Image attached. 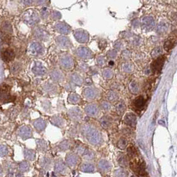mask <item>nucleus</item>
<instances>
[{
    "label": "nucleus",
    "instance_id": "nucleus-1",
    "mask_svg": "<svg viewBox=\"0 0 177 177\" xmlns=\"http://www.w3.org/2000/svg\"><path fill=\"white\" fill-rule=\"evenodd\" d=\"M129 161H130V166L134 172H136L140 175L145 174V170L143 163L142 162L140 156L138 155L135 149L133 147L129 148L128 150Z\"/></svg>",
    "mask_w": 177,
    "mask_h": 177
},
{
    "label": "nucleus",
    "instance_id": "nucleus-2",
    "mask_svg": "<svg viewBox=\"0 0 177 177\" xmlns=\"http://www.w3.org/2000/svg\"><path fill=\"white\" fill-rule=\"evenodd\" d=\"M85 134H86L87 138L91 142V143L97 144L99 143L101 140L100 134L95 129H94L91 126L87 125L84 128Z\"/></svg>",
    "mask_w": 177,
    "mask_h": 177
},
{
    "label": "nucleus",
    "instance_id": "nucleus-3",
    "mask_svg": "<svg viewBox=\"0 0 177 177\" xmlns=\"http://www.w3.org/2000/svg\"><path fill=\"white\" fill-rule=\"evenodd\" d=\"M23 19L25 23L28 26H34L39 21V17L36 11L29 9L23 14Z\"/></svg>",
    "mask_w": 177,
    "mask_h": 177
},
{
    "label": "nucleus",
    "instance_id": "nucleus-4",
    "mask_svg": "<svg viewBox=\"0 0 177 177\" xmlns=\"http://www.w3.org/2000/svg\"><path fill=\"white\" fill-rule=\"evenodd\" d=\"M73 36L76 40L81 43H85L89 41L88 32L82 29H78L73 32Z\"/></svg>",
    "mask_w": 177,
    "mask_h": 177
},
{
    "label": "nucleus",
    "instance_id": "nucleus-5",
    "mask_svg": "<svg viewBox=\"0 0 177 177\" xmlns=\"http://www.w3.org/2000/svg\"><path fill=\"white\" fill-rule=\"evenodd\" d=\"M73 59L69 55H63L59 59V64L64 69L69 70L73 66Z\"/></svg>",
    "mask_w": 177,
    "mask_h": 177
},
{
    "label": "nucleus",
    "instance_id": "nucleus-6",
    "mask_svg": "<svg viewBox=\"0 0 177 177\" xmlns=\"http://www.w3.org/2000/svg\"><path fill=\"white\" fill-rule=\"evenodd\" d=\"M76 55L81 59H89L93 57L92 51L86 47H79L76 49Z\"/></svg>",
    "mask_w": 177,
    "mask_h": 177
},
{
    "label": "nucleus",
    "instance_id": "nucleus-7",
    "mask_svg": "<svg viewBox=\"0 0 177 177\" xmlns=\"http://www.w3.org/2000/svg\"><path fill=\"white\" fill-rule=\"evenodd\" d=\"M55 41L57 45L62 49H69L72 46L71 42L68 37L64 36H58L55 39Z\"/></svg>",
    "mask_w": 177,
    "mask_h": 177
},
{
    "label": "nucleus",
    "instance_id": "nucleus-8",
    "mask_svg": "<svg viewBox=\"0 0 177 177\" xmlns=\"http://www.w3.org/2000/svg\"><path fill=\"white\" fill-rule=\"evenodd\" d=\"M55 29L57 32L63 35L70 33L71 30L70 26L63 21H58L55 24Z\"/></svg>",
    "mask_w": 177,
    "mask_h": 177
},
{
    "label": "nucleus",
    "instance_id": "nucleus-9",
    "mask_svg": "<svg viewBox=\"0 0 177 177\" xmlns=\"http://www.w3.org/2000/svg\"><path fill=\"white\" fill-rule=\"evenodd\" d=\"M154 26H155V22L153 17L146 16L142 19V27L144 30L151 31L154 28Z\"/></svg>",
    "mask_w": 177,
    "mask_h": 177
},
{
    "label": "nucleus",
    "instance_id": "nucleus-10",
    "mask_svg": "<svg viewBox=\"0 0 177 177\" xmlns=\"http://www.w3.org/2000/svg\"><path fill=\"white\" fill-rule=\"evenodd\" d=\"M68 115L71 120L78 121L81 120L83 117V113H82L81 109L78 107H73L69 110Z\"/></svg>",
    "mask_w": 177,
    "mask_h": 177
},
{
    "label": "nucleus",
    "instance_id": "nucleus-11",
    "mask_svg": "<svg viewBox=\"0 0 177 177\" xmlns=\"http://www.w3.org/2000/svg\"><path fill=\"white\" fill-rule=\"evenodd\" d=\"M43 47L37 42H33L29 47V51L33 55H39L43 54Z\"/></svg>",
    "mask_w": 177,
    "mask_h": 177
},
{
    "label": "nucleus",
    "instance_id": "nucleus-12",
    "mask_svg": "<svg viewBox=\"0 0 177 177\" xmlns=\"http://www.w3.org/2000/svg\"><path fill=\"white\" fill-rule=\"evenodd\" d=\"M85 112L87 114H88L89 116L95 117L99 114V110L98 107L96 104H88L85 108Z\"/></svg>",
    "mask_w": 177,
    "mask_h": 177
},
{
    "label": "nucleus",
    "instance_id": "nucleus-13",
    "mask_svg": "<svg viewBox=\"0 0 177 177\" xmlns=\"http://www.w3.org/2000/svg\"><path fill=\"white\" fill-rule=\"evenodd\" d=\"M164 63V57H157L156 59L154 61L151 65V69L153 72H158L160 71Z\"/></svg>",
    "mask_w": 177,
    "mask_h": 177
},
{
    "label": "nucleus",
    "instance_id": "nucleus-14",
    "mask_svg": "<svg viewBox=\"0 0 177 177\" xmlns=\"http://www.w3.org/2000/svg\"><path fill=\"white\" fill-rule=\"evenodd\" d=\"M32 71L37 75H44L47 73V69L41 63H37L32 69Z\"/></svg>",
    "mask_w": 177,
    "mask_h": 177
},
{
    "label": "nucleus",
    "instance_id": "nucleus-15",
    "mask_svg": "<svg viewBox=\"0 0 177 177\" xmlns=\"http://www.w3.org/2000/svg\"><path fill=\"white\" fill-rule=\"evenodd\" d=\"M15 57V53L11 49H5L1 52V58L4 61H11L14 60Z\"/></svg>",
    "mask_w": 177,
    "mask_h": 177
},
{
    "label": "nucleus",
    "instance_id": "nucleus-16",
    "mask_svg": "<svg viewBox=\"0 0 177 177\" xmlns=\"http://www.w3.org/2000/svg\"><path fill=\"white\" fill-rule=\"evenodd\" d=\"M83 95L87 99H95L97 96V91L92 87H88L86 88L83 91Z\"/></svg>",
    "mask_w": 177,
    "mask_h": 177
},
{
    "label": "nucleus",
    "instance_id": "nucleus-17",
    "mask_svg": "<svg viewBox=\"0 0 177 177\" xmlns=\"http://www.w3.org/2000/svg\"><path fill=\"white\" fill-rule=\"evenodd\" d=\"M169 28V23L166 21H161L156 26V32L159 34L165 33Z\"/></svg>",
    "mask_w": 177,
    "mask_h": 177
},
{
    "label": "nucleus",
    "instance_id": "nucleus-18",
    "mask_svg": "<svg viewBox=\"0 0 177 177\" xmlns=\"http://www.w3.org/2000/svg\"><path fill=\"white\" fill-rule=\"evenodd\" d=\"M124 122L128 125L133 127L136 123V117L133 113H127L124 116Z\"/></svg>",
    "mask_w": 177,
    "mask_h": 177
},
{
    "label": "nucleus",
    "instance_id": "nucleus-19",
    "mask_svg": "<svg viewBox=\"0 0 177 177\" xmlns=\"http://www.w3.org/2000/svg\"><path fill=\"white\" fill-rule=\"evenodd\" d=\"M69 79H70L71 83H73L79 86L81 85L83 83V78H82V77L80 75L77 73H71L70 75H69Z\"/></svg>",
    "mask_w": 177,
    "mask_h": 177
},
{
    "label": "nucleus",
    "instance_id": "nucleus-20",
    "mask_svg": "<svg viewBox=\"0 0 177 177\" xmlns=\"http://www.w3.org/2000/svg\"><path fill=\"white\" fill-rule=\"evenodd\" d=\"M34 35L37 39H41V40L46 39L49 37L48 33L43 28H41V27H38L35 30Z\"/></svg>",
    "mask_w": 177,
    "mask_h": 177
},
{
    "label": "nucleus",
    "instance_id": "nucleus-21",
    "mask_svg": "<svg viewBox=\"0 0 177 177\" xmlns=\"http://www.w3.org/2000/svg\"><path fill=\"white\" fill-rule=\"evenodd\" d=\"M51 79L56 82H61L64 79L63 74L59 70H53L50 74Z\"/></svg>",
    "mask_w": 177,
    "mask_h": 177
},
{
    "label": "nucleus",
    "instance_id": "nucleus-22",
    "mask_svg": "<svg viewBox=\"0 0 177 177\" xmlns=\"http://www.w3.org/2000/svg\"><path fill=\"white\" fill-rule=\"evenodd\" d=\"M133 104L137 109H142L145 104V99L143 96H139L134 99Z\"/></svg>",
    "mask_w": 177,
    "mask_h": 177
},
{
    "label": "nucleus",
    "instance_id": "nucleus-23",
    "mask_svg": "<svg viewBox=\"0 0 177 177\" xmlns=\"http://www.w3.org/2000/svg\"><path fill=\"white\" fill-rule=\"evenodd\" d=\"M129 89L131 93L133 94H137L139 92V91H140L139 84L136 81H132L131 83H129Z\"/></svg>",
    "mask_w": 177,
    "mask_h": 177
},
{
    "label": "nucleus",
    "instance_id": "nucleus-24",
    "mask_svg": "<svg viewBox=\"0 0 177 177\" xmlns=\"http://www.w3.org/2000/svg\"><path fill=\"white\" fill-rule=\"evenodd\" d=\"M119 98L118 93L115 91H110L107 94V99L109 102H114L117 101Z\"/></svg>",
    "mask_w": 177,
    "mask_h": 177
},
{
    "label": "nucleus",
    "instance_id": "nucleus-25",
    "mask_svg": "<svg viewBox=\"0 0 177 177\" xmlns=\"http://www.w3.org/2000/svg\"><path fill=\"white\" fill-rule=\"evenodd\" d=\"M51 121L52 123L59 127H61L64 124V120L61 116H59V115L53 116L52 117Z\"/></svg>",
    "mask_w": 177,
    "mask_h": 177
},
{
    "label": "nucleus",
    "instance_id": "nucleus-26",
    "mask_svg": "<svg viewBox=\"0 0 177 177\" xmlns=\"http://www.w3.org/2000/svg\"><path fill=\"white\" fill-rule=\"evenodd\" d=\"M33 124H34L35 127H36L37 130L41 131V130H43V129H44L45 127L46 123H45V121L43 120V119H39L34 122Z\"/></svg>",
    "mask_w": 177,
    "mask_h": 177
},
{
    "label": "nucleus",
    "instance_id": "nucleus-27",
    "mask_svg": "<svg viewBox=\"0 0 177 177\" xmlns=\"http://www.w3.org/2000/svg\"><path fill=\"white\" fill-rule=\"evenodd\" d=\"M81 98L78 95L75 93H71L68 97V101L71 104H77L80 102Z\"/></svg>",
    "mask_w": 177,
    "mask_h": 177
},
{
    "label": "nucleus",
    "instance_id": "nucleus-28",
    "mask_svg": "<svg viewBox=\"0 0 177 177\" xmlns=\"http://www.w3.org/2000/svg\"><path fill=\"white\" fill-rule=\"evenodd\" d=\"M116 110L117 113H118L119 115H121V114L124 113V111L126 110V104L124 103L123 101H121L120 102H119L118 104H117Z\"/></svg>",
    "mask_w": 177,
    "mask_h": 177
},
{
    "label": "nucleus",
    "instance_id": "nucleus-29",
    "mask_svg": "<svg viewBox=\"0 0 177 177\" xmlns=\"http://www.w3.org/2000/svg\"><path fill=\"white\" fill-rule=\"evenodd\" d=\"M102 75H103V78L106 79V80H110L113 77V72L109 68L104 69L103 72H102Z\"/></svg>",
    "mask_w": 177,
    "mask_h": 177
},
{
    "label": "nucleus",
    "instance_id": "nucleus-30",
    "mask_svg": "<svg viewBox=\"0 0 177 177\" xmlns=\"http://www.w3.org/2000/svg\"><path fill=\"white\" fill-rule=\"evenodd\" d=\"M100 123L101 126L104 127V128H108L109 127H110L111 124V120L110 119V117L105 116L102 117L100 120Z\"/></svg>",
    "mask_w": 177,
    "mask_h": 177
},
{
    "label": "nucleus",
    "instance_id": "nucleus-31",
    "mask_svg": "<svg viewBox=\"0 0 177 177\" xmlns=\"http://www.w3.org/2000/svg\"><path fill=\"white\" fill-rule=\"evenodd\" d=\"M122 69L125 73H131L134 69L133 65L131 63H125L122 65Z\"/></svg>",
    "mask_w": 177,
    "mask_h": 177
},
{
    "label": "nucleus",
    "instance_id": "nucleus-32",
    "mask_svg": "<svg viewBox=\"0 0 177 177\" xmlns=\"http://www.w3.org/2000/svg\"><path fill=\"white\" fill-rule=\"evenodd\" d=\"M163 53V49L161 47H157L156 48H154L151 52V56L153 58H156V57H159V55Z\"/></svg>",
    "mask_w": 177,
    "mask_h": 177
},
{
    "label": "nucleus",
    "instance_id": "nucleus-33",
    "mask_svg": "<svg viewBox=\"0 0 177 177\" xmlns=\"http://www.w3.org/2000/svg\"><path fill=\"white\" fill-rule=\"evenodd\" d=\"M20 134L23 137H28L31 134V130L29 127H23L20 129Z\"/></svg>",
    "mask_w": 177,
    "mask_h": 177
},
{
    "label": "nucleus",
    "instance_id": "nucleus-34",
    "mask_svg": "<svg viewBox=\"0 0 177 177\" xmlns=\"http://www.w3.org/2000/svg\"><path fill=\"white\" fill-rule=\"evenodd\" d=\"M175 43V41H173V39H169V40L166 41L164 44V48L165 49L166 51H169L172 48H173Z\"/></svg>",
    "mask_w": 177,
    "mask_h": 177
},
{
    "label": "nucleus",
    "instance_id": "nucleus-35",
    "mask_svg": "<svg viewBox=\"0 0 177 177\" xmlns=\"http://www.w3.org/2000/svg\"><path fill=\"white\" fill-rule=\"evenodd\" d=\"M45 89V91L49 92V93H53L57 90V87L53 85V84H47Z\"/></svg>",
    "mask_w": 177,
    "mask_h": 177
},
{
    "label": "nucleus",
    "instance_id": "nucleus-36",
    "mask_svg": "<svg viewBox=\"0 0 177 177\" xmlns=\"http://www.w3.org/2000/svg\"><path fill=\"white\" fill-rule=\"evenodd\" d=\"M107 57H108L110 59H115L117 57V53L116 50L112 49V50L109 51L108 52H107Z\"/></svg>",
    "mask_w": 177,
    "mask_h": 177
},
{
    "label": "nucleus",
    "instance_id": "nucleus-37",
    "mask_svg": "<svg viewBox=\"0 0 177 177\" xmlns=\"http://www.w3.org/2000/svg\"><path fill=\"white\" fill-rule=\"evenodd\" d=\"M101 108H102V109H103V110L109 111V109H111V104L109 103V102L103 101V102H102V103H101Z\"/></svg>",
    "mask_w": 177,
    "mask_h": 177
},
{
    "label": "nucleus",
    "instance_id": "nucleus-38",
    "mask_svg": "<svg viewBox=\"0 0 177 177\" xmlns=\"http://www.w3.org/2000/svg\"><path fill=\"white\" fill-rule=\"evenodd\" d=\"M121 57H122V59H124V60H127V59H130L131 52L129 50H124L123 52H122Z\"/></svg>",
    "mask_w": 177,
    "mask_h": 177
},
{
    "label": "nucleus",
    "instance_id": "nucleus-39",
    "mask_svg": "<svg viewBox=\"0 0 177 177\" xmlns=\"http://www.w3.org/2000/svg\"><path fill=\"white\" fill-rule=\"evenodd\" d=\"M106 61H106L105 58H104V57L103 56H99L97 57V63H98L99 65H100V66L104 65L106 64Z\"/></svg>",
    "mask_w": 177,
    "mask_h": 177
},
{
    "label": "nucleus",
    "instance_id": "nucleus-40",
    "mask_svg": "<svg viewBox=\"0 0 177 177\" xmlns=\"http://www.w3.org/2000/svg\"><path fill=\"white\" fill-rule=\"evenodd\" d=\"M51 17L54 20H59V19H60L61 18V14L59 13V11H54L53 13H52Z\"/></svg>",
    "mask_w": 177,
    "mask_h": 177
},
{
    "label": "nucleus",
    "instance_id": "nucleus-41",
    "mask_svg": "<svg viewBox=\"0 0 177 177\" xmlns=\"http://www.w3.org/2000/svg\"><path fill=\"white\" fill-rule=\"evenodd\" d=\"M78 68H79V71H83V72H85V71H87V70H88L89 67L87 64H85V63H81L79 65Z\"/></svg>",
    "mask_w": 177,
    "mask_h": 177
},
{
    "label": "nucleus",
    "instance_id": "nucleus-42",
    "mask_svg": "<svg viewBox=\"0 0 177 177\" xmlns=\"http://www.w3.org/2000/svg\"><path fill=\"white\" fill-rule=\"evenodd\" d=\"M41 16H43L44 18H46L47 17H48L49 14V9H47V7H43V8L41 9Z\"/></svg>",
    "mask_w": 177,
    "mask_h": 177
},
{
    "label": "nucleus",
    "instance_id": "nucleus-43",
    "mask_svg": "<svg viewBox=\"0 0 177 177\" xmlns=\"http://www.w3.org/2000/svg\"><path fill=\"white\" fill-rule=\"evenodd\" d=\"M122 47H123V43L121 41H117L114 44V47L117 50H120Z\"/></svg>",
    "mask_w": 177,
    "mask_h": 177
},
{
    "label": "nucleus",
    "instance_id": "nucleus-44",
    "mask_svg": "<svg viewBox=\"0 0 177 177\" xmlns=\"http://www.w3.org/2000/svg\"><path fill=\"white\" fill-rule=\"evenodd\" d=\"M126 144H127V141L125 139H121L119 142V146L121 147V148H124V147H125Z\"/></svg>",
    "mask_w": 177,
    "mask_h": 177
},
{
    "label": "nucleus",
    "instance_id": "nucleus-45",
    "mask_svg": "<svg viewBox=\"0 0 177 177\" xmlns=\"http://www.w3.org/2000/svg\"><path fill=\"white\" fill-rule=\"evenodd\" d=\"M65 89L67 91H73L75 89V87L73 86V85H72L71 83H68L66 85Z\"/></svg>",
    "mask_w": 177,
    "mask_h": 177
},
{
    "label": "nucleus",
    "instance_id": "nucleus-46",
    "mask_svg": "<svg viewBox=\"0 0 177 177\" xmlns=\"http://www.w3.org/2000/svg\"><path fill=\"white\" fill-rule=\"evenodd\" d=\"M133 41L134 45H139L141 43V39L138 37H134Z\"/></svg>",
    "mask_w": 177,
    "mask_h": 177
},
{
    "label": "nucleus",
    "instance_id": "nucleus-47",
    "mask_svg": "<svg viewBox=\"0 0 177 177\" xmlns=\"http://www.w3.org/2000/svg\"><path fill=\"white\" fill-rule=\"evenodd\" d=\"M23 2L25 4H26V6H29V4L32 3L31 1H24Z\"/></svg>",
    "mask_w": 177,
    "mask_h": 177
}]
</instances>
